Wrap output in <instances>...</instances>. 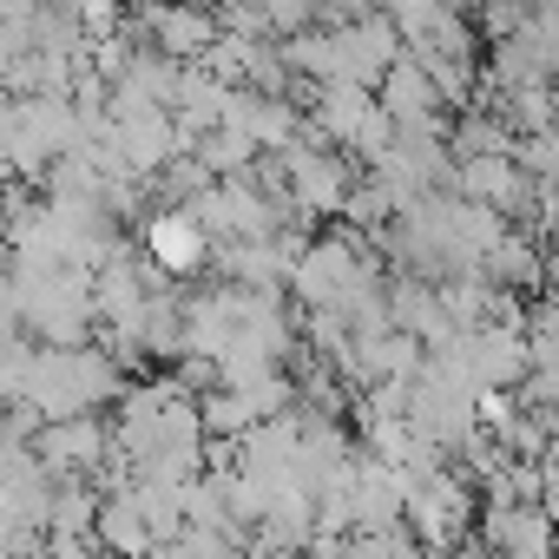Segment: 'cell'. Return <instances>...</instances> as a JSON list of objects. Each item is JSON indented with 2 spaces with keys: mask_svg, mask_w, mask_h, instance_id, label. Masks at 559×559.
Masks as SVG:
<instances>
[{
  "mask_svg": "<svg viewBox=\"0 0 559 559\" xmlns=\"http://www.w3.org/2000/svg\"><path fill=\"white\" fill-rule=\"evenodd\" d=\"M158 257L165 263H198V237L185 224H158Z\"/></svg>",
  "mask_w": 559,
  "mask_h": 559,
  "instance_id": "1",
  "label": "cell"
}]
</instances>
